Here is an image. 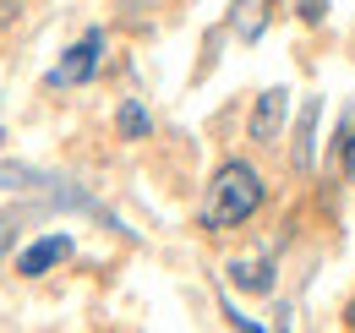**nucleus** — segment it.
Segmentation results:
<instances>
[{
  "mask_svg": "<svg viewBox=\"0 0 355 333\" xmlns=\"http://www.w3.org/2000/svg\"><path fill=\"white\" fill-rule=\"evenodd\" d=\"M263 208V175L252 164H224L202 197V230H235Z\"/></svg>",
  "mask_w": 355,
  "mask_h": 333,
  "instance_id": "1",
  "label": "nucleus"
},
{
  "mask_svg": "<svg viewBox=\"0 0 355 333\" xmlns=\"http://www.w3.org/2000/svg\"><path fill=\"white\" fill-rule=\"evenodd\" d=\"M98 49H104V33H88L77 49H66V60L49 71V87H77V83H88L93 66H98Z\"/></svg>",
  "mask_w": 355,
  "mask_h": 333,
  "instance_id": "2",
  "label": "nucleus"
},
{
  "mask_svg": "<svg viewBox=\"0 0 355 333\" xmlns=\"http://www.w3.org/2000/svg\"><path fill=\"white\" fill-rule=\"evenodd\" d=\"M290 121V93L284 87H268L252 110V142H279V131Z\"/></svg>",
  "mask_w": 355,
  "mask_h": 333,
  "instance_id": "3",
  "label": "nucleus"
},
{
  "mask_svg": "<svg viewBox=\"0 0 355 333\" xmlns=\"http://www.w3.org/2000/svg\"><path fill=\"white\" fill-rule=\"evenodd\" d=\"M71 257V235H44V241H33V246L17 257V273L22 279H39V273H49L55 262H66Z\"/></svg>",
  "mask_w": 355,
  "mask_h": 333,
  "instance_id": "4",
  "label": "nucleus"
},
{
  "mask_svg": "<svg viewBox=\"0 0 355 333\" xmlns=\"http://www.w3.org/2000/svg\"><path fill=\"white\" fill-rule=\"evenodd\" d=\"M230 284L246 295H268L273 290V262L268 257H235L230 262Z\"/></svg>",
  "mask_w": 355,
  "mask_h": 333,
  "instance_id": "5",
  "label": "nucleus"
},
{
  "mask_svg": "<svg viewBox=\"0 0 355 333\" xmlns=\"http://www.w3.org/2000/svg\"><path fill=\"white\" fill-rule=\"evenodd\" d=\"M230 28H235V39H263V28H268V0H235L230 6Z\"/></svg>",
  "mask_w": 355,
  "mask_h": 333,
  "instance_id": "6",
  "label": "nucleus"
},
{
  "mask_svg": "<svg viewBox=\"0 0 355 333\" xmlns=\"http://www.w3.org/2000/svg\"><path fill=\"white\" fill-rule=\"evenodd\" d=\"M317 115H322V104L311 99L301 110V126H295V169H311V159H317Z\"/></svg>",
  "mask_w": 355,
  "mask_h": 333,
  "instance_id": "7",
  "label": "nucleus"
},
{
  "mask_svg": "<svg viewBox=\"0 0 355 333\" xmlns=\"http://www.w3.org/2000/svg\"><path fill=\"white\" fill-rule=\"evenodd\" d=\"M121 137H148V115H142V104H121Z\"/></svg>",
  "mask_w": 355,
  "mask_h": 333,
  "instance_id": "8",
  "label": "nucleus"
},
{
  "mask_svg": "<svg viewBox=\"0 0 355 333\" xmlns=\"http://www.w3.org/2000/svg\"><path fill=\"white\" fill-rule=\"evenodd\" d=\"M11 241H17V213H0V257L11 251Z\"/></svg>",
  "mask_w": 355,
  "mask_h": 333,
  "instance_id": "9",
  "label": "nucleus"
},
{
  "mask_svg": "<svg viewBox=\"0 0 355 333\" xmlns=\"http://www.w3.org/2000/svg\"><path fill=\"white\" fill-rule=\"evenodd\" d=\"M322 17H328V0H301V22H311V28H317Z\"/></svg>",
  "mask_w": 355,
  "mask_h": 333,
  "instance_id": "10",
  "label": "nucleus"
},
{
  "mask_svg": "<svg viewBox=\"0 0 355 333\" xmlns=\"http://www.w3.org/2000/svg\"><path fill=\"white\" fill-rule=\"evenodd\" d=\"M0 142H6V131H0Z\"/></svg>",
  "mask_w": 355,
  "mask_h": 333,
  "instance_id": "11",
  "label": "nucleus"
}]
</instances>
